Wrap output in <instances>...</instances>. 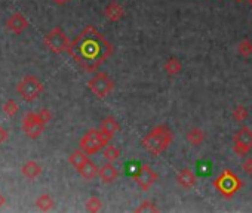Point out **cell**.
<instances>
[{
	"label": "cell",
	"mask_w": 252,
	"mask_h": 213,
	"mask_svg": "<svg viewBox=\"0 0 252 213\" xmlns=\"http://www.w3.org/2000/svg\"><path fill=\"white\" fill-rule=\"evenodd\" d=\"M252 149V130L248 126H242L233 136V151L239 157H245Z\"/></svg>",
	"instance_id": "ba28073f"
},
{
	"label": "cell",
	"mask_w": 252,
	"mask_h": 213,
	"mask_svg": "<svg viewBox=\"0 0 252 213\" xmlns=\"http://www.w3.org/2000/svg\"><path fill=\"white\" fill-rule=\"evenodd\" d=\"M88 87L96 98L104 99L115 90V82L106 73H96L88 82Z\"/></svg>",
	"instance_id": "52a82bcc"
},
{
	"label": "cell",
	"mask_w": 252,
	"mask_h": 213,
	"mask_svg": "<svg viewBox=\"0 0 252 213\" xmlns=\"http://www.w3.org/2000/svg\"><path fill=\"white\" fill-rule=\"evenodd\" d=\"M70 39L61 27H55L45 36V46L54 53L67 52L70 47Z\"/></svg>",
	"instance_id": "8992f818"
},
{
	"label": "cell",
	"mask_w": 252,
	"mask_h": 213,
	"mask_svg": "<svg viewBox=\"0 0 252 213\" xmlns=\"http://www.w3.org/2000/svg\"><path fill=\"white\" fill-rule=\"evenodd\" d=\"M89 160V154H86L82 148L80 149H76V151H73L71 154H70V157H69V162H70V165L77 170L85 162H88Z\"/></svg>",
	"instance_id": "d6986e66"
},
{
	"label": "cell",
	"mask_w": 252,
	"mask_h": 213,
	"mask_svg": "<svg viewBox=\"0 0 252 213\" xmlns=\"http://www.w3.org/2000/svg\"><path fill=\"white\" fill-rule=\"evenodd\" d=\"M249 2H251V3H252V0H249Z\"/></svg>",
	"instance_id": "836d02e7"
},
{
	"label": "cell",
	"mask_w": 252,
	"mask_h": 213,
	"mask_svg": "<svg viewBox=\"0 0 252 213\" xmlns=\"http://www.w3.org/2000/svg\"><path fill=\"white\" fill-rule=\"evenodd\" d=\"M174 133L166 125H159L151 129L142 139V147L151 155H160L172 144Z\"/></svg>",
	"instance_id": "7a4b0ae2"
},
{
	"label": "cell",
	"mask_w": 252,
	"mask_h": 213,
	"mask_svg": "<svg viewBox=\"0 0 252 213\" xmlns=\"http://www.w3.org/2000/svg\"><path fill=\"white\" fill-rule=\"evenodd\" d=\"M5 203H6V198L3 197V194L0 192V209H2L3 206H5Z\"/></svg>",
	"instance_id": "1f68e13d"
},
{
	"label": "cell",
	"mask_w": 252,
	"mask_h": 213,
	"mask_svg": "<svg viewBox=\"0 0 252 213\" xmlns=\"http://www.w3.org/2000/svg\"><path fill=\"white\" fill-rule=\"evenodd\" d=\"M248 116H249V111H248V108L245 105H236L233 108V111H231V119L234 122H237V123L245 122L248 119Z\"/></svg>",
	"instance_id": "603a6c76"
},
{
	"label": "cell",
	"mask_w": 252,
	"mask_h": 213,
	"mask_svg": "<svg viewBox=\"0 0 252 213\" xmlns=\"http://www.w3.org/2000/svg\"><path fill=\"white\" fill-rule=\"evenodd\" d=\"M52 2L55 5H58V6H64V5H67L70 2V0H52Z\"/></svg>",
	"instance_id": "4dcf8cb0"
},
{
	"label": "cell",
	"mask_w": 252,
	"mask_h": 213,
	"mask_svg": "<svg viewBox=\"0 0 252 213\" xmlns=\"http://www.w3.org/2000/svg\"><path fill=\"white\" fill-rule=\"evenodd\" d=\"M98 170H99V168H96V165L92 162V160L89 158L88 162H85L79 169H77V172H79V175L83 178V179H86V181H91V179H93L96 175H98Z\"/></svg>",
	"instance_id": "e0dca14e"
},
{
	"label": "cell",
	"mask_w": 252,
	"mask_h": 213,
	"mask_svg": "<svg viewBox=\"0 0 252 213\" xmlns=\"http://www.w3.org/2000/svg\"><path fill=\"white\" fill-rule=\"evenodd\" d=\"M185 139H187V142L191 144L193 147H199V145L204 144V141H205V132L202 130L200 128H191V129L187 132Z\"/></svg>",
	"instance_id": "ac0fdd59"
},
{
	"label": "cell",
	"mask_w": 252,
	"mask_h": 213,
	"mask_svg": "<svg viewBox=\"0 0 252 213\" xmlns=\"http://www.w3.org/2000/svg\"><path fill=\"white\" fill-rule=\"evenodd\" d=\"M21 173H23L24 178H27L30 181H34L36 178H39L42 175V166L37 162H34V160H30V162L23 165Z\"/></svg>",
	"instance_id": "2e32d148"
},
{
	"label": "cell",
	"mask_w": 252,
	"mask_h": 213,
	"mask_svg": "<svg viewBox=\"0 0 252 213\" xmlns=\"http://www.w3.org/2000/svg\"><path fill=\"white\" fill-rule=\"evenodd\" d=\"M177 184L184 190H190L197 184V178L190 169L185 168V169H183V170H180L177 173Z\"/></svg>",
	"instance_id": "5bb4252c"
},
{
	"label": "cell",
	"mask_w": 252,
	"mask_h": 213,
	"mask_svg": "<svg viewBox=\"0 0 252 213\" xmlns=\"http://www.w3.org/2000/svg\"><path fill=\"white\" fill-rule=\"evenodd\" d=\"M103 209V201H101L99 197L93 195V197H89L88 201H86V210L88 212H92V213H96Z\"/></svg>",
	"instance_id": "d4e9b609"
},
{
	"label": "cell",
	"mask_w": 252,
	"mask_h": 213,
	"mask_svg": "<svg viewBox=\"0 0 252 213\" xmlns=\"http://www.w3.org/2000/svg\"><path fill=\"white\" fill-rule=\"evenodd\" d=\"M99 130L103 132V133H106L109 138H113L120 130V125H119V122L113 116H109V117L103 119V122H101Z\"/></svg>",
	"instance_id": "9a60e30c"
},
{
	"label": "cell",
	"mask_w": 252,
	"mask_h": 213,
	"mask_svg": "<svg viewBox=\"0 0 252 213\" xmlns=\"http://www.w3.org/2000/svg\"><path fill=\"white\" fill-rule=\"evenodd\" d=\"M112 138L103 133L99 129H89L80 139L79 147L89 155L103 151L107 144H110Z\"/></svg>",
	"instance_id": "3957f363"
},
{
	"label": "cell",
	"mask_w": 252,
	"mask_h": 213,
	"mask_svg": "<svg viewBox=\"0 0 252 213\" xmlns=\"http://www.w3.org/2000/svg\"><path fill=\"white\" fill-rule=\"evenodd\" d=\"M214 187L218 190V192L226 197V198H231L234 194H237L242 188V181L237 178V175L230 170V169H226L223 170L217 179L214 181Z\"/></svg>",
	"instance_id": "277c9868"
},
{
	"label": "cell",
	"mask_w": 252,
	"mask_h": 213,
	"mask_svg": "<svg viewBox=\"0 0 252 213\" xmlns=\"http://www.w3.org/2000/svg\"><path fill=\"white\" fill-rule=\"evenodd\" d=\"M18 110H20V105H18L14 99H8V101L3 104V113H5L8 117L17 116Z\"/></svg>",
	"instance_id": "484cf974"
},
{
	"label": "cell",
	"mask_w": 252,
	"mask_h": 213,
	"mask_svg": "<svg viewBox=\"0 0 252 213\" xmlns=\"http://www.w3.org/2000/svg\"><path fill=\"white\" fill-rule=\"evenodd\" d=\"M21 126H23L24 133L30 139H37L43 133L46 123L42 120L39 113H27L21 120Z\"/></svg>",
	"instance_id": "9c48e42d"
},
{
	"label": "cell",
	"mask_w": 252,
	"mask_h": 213,
	"mask_svg": "<svg viewBox=\"0 0 252 213\" xmlns=\"http://www.w3.org/2000/svg\"><path fill=\"white\" fill-rule=\"evenodd\" d=\"M55 206V200L50 197L49 194H42L36 198V207L42 212H49L52 210Z\"/></svg>",
	"instance_id": "ffe728a7"
},
{
	"label": "cell",
	"mask_w": 252,
	"mask_h": 213,
	"mask_svg": "<svg viewBox=\"0 0 252 213\" xmlns=\"http://www.w3.org/2000/svg\"><path fill=\"white\" fill-rule=\"evenodd\" d=\"M242 169L246 175H252V157H246L242 163Z\"/></svg>",
	"instance_id": "83f0119b"
},
{
	"label": "cell",
	"mask_w": 252,
	"mask_h": 213,
	"mask_svg": "<svg viewBox=\"0 0 252 213\" xmlns=\"http://www.w3.org/2000/svg\"><path fill=\"white\" fill-rule=\"evenodd\" d=\"M39 116L42 117V120H43L46 125H47L50 120H52V113H50L47 108H43V110H40V111H39Z\"/></svg>",
	"instance_id": "f1b7e54d"
},
{
	"label": "cell",
	"mask_w": 252,
	"mask_h": 213,
	"mask_svg": "<svg viewBox=\"0 0 252 213\" xmlns=\"http://www.w3.org/2000/svg\"><path fill=\"white\" fill-rule=\"evenodd\" d=\"M45 89V85L36 77V76H25L18 85H17V92L18 95L27 101V102H31V101H36L42 92Z\"/></svg>",
	"instance_id": "5b68a950"
},
{
	"label": "cell",
	"mask_w": 252,
	"mask_h": 213,
	"mask_svg": "<svg viewBox=\"0 0 252 213\" xmlns=\"http://www.w3.org/2000/svg\"><path fill=\"white\" fill-rule=\"evenodd\" d=\"M135 212H138V213H141V212H159V207L153 201H151V200H144L135 209Z\"/></svg>",
	"instance_id": "4316f807"
},
{
	"label": "cell",
	"mask_w": 252,
	"mask_h": 213,
	"mask_svg": "<svg viewBox=\"0 0 252 213\" xmlns=\"http://www.w3.org/2000/svg\"><path fill=\"white\" fill-rule=\"evenodd\" d=\"M103 157L107 160V162H116V160L120 157V149L116 147V145H113V144H107L106 147H104V149H103Z\"/></svg>",
	"instance_id": "7402d4cb"
},
{
	"label": "cell",
	"mask_w": 252,
	"mask_h": 213,
	"mask_svg": "<svg viewBox=\"0 0 252 213\" xmlns=\"http://www.w3.org/2000/svg\"><path fill=\"white\" fill-rule=\"evenodd\" d=\"M236 2H239V3H240V2H245V0H236Z\"/></svg>",
	"instance_id": "d6a6232c"
},
{
	"label": "cell",
	"mask_w": 252,
	"mask_h": 213,
	"mask_svg": "<svg viewBox=\"0 0 252 213\" xmlns=\"http://www.w3.org/2000/svg\"><path fill=\"white\" fill-rule=\"evenodd\" d=\"M27 27H28V21H27V18H25L23 14H20V12L12 14V15L8 18V21H6V28H8L11 33H14V34H21Z\"/></svg>",
	"instance_id": "8fae6325"
},
{
	"label": "cell",
	"mask_w": 252,
	"mask_h": 213,
	"mask_svg": "<svg viewBox=\"0 0 252 213\" xmlns=\"http://www.w3.org/2000/svg\"><path fill=\"white\" fill-rule=\"evenodd\" d=\"M165 73L168 74V76H177V74H180L181 73V70H183V64H181V61L178 60V58H169L166 63H165Z\"/></svg>",
	"instance_id": "44dd1931"
},
{
	"label": "cell",
	"mask_w": 252,
	"mask_h": 213,
	"mask_svg": "<svg viewBox=\"0 0 252 213\" xmlns=\"http://www.w3.org/2000/svg\"><path fill=\"white\" fill-rule=\"evenodd\" d=\"M98 176H99L101 182H104V184H113L119 178V170L116 169V166L112 162H107L106 165H103V166L99 168Z\"/></svg>",
	"instance_id": "7c38bea8"
},
{
	"label": "cell",
	"mask_w": 252,
	"mask_h": 213,
	"mask_svg": "<svg viewBox=\"0 0 252 213\" xmlns=\"http://www.w3.org/2000/svg\"><path fill=\"white\" fill-rule=\"evenodd\" d=\"M115 46L93 25H88L70 43L69 53L86 71H96L113 53Z\"/></svg>",
	"instance_id": "6da1fadb"
},
{
	"label": "cell",
	"mask_w": 252,
	"mask_h": 213,
	"mask_svg": "<svg viewBox=\"0 0 252 213\" xmlns=\"http://www.w3.org/2000/svg\"><path fill=\"white\" fill-rule=\"evenodd\" d=\"M8 138H9V135H8V132H6V129L0 126V145H2L5 141H8Z\"/></svg>",
	"instance_id": "f546056e"
},
{
	"label": "cell",
	"mask_w": 252,
	"mask_h": 213,
	"mask_svg": "<svg viewBox=\"0 0 252 213\" xmlns=\"http://www.w3.org/2000/svg\"><path fill=\"white\" fill-rule=\"evenodd\" d=\"M159 179V173L151 169L150 165H142L134 173V181L142 191H148L156 181Z\"/></svg>",
	"instance_id": "30bf717a"
},
{
	"label": "cell",
	"mask_w": 252,
	"mask_h": 213,
	"mask_svg": "<svg viewBox=\"0 0 252 213\" xmlns=\"http://www.w3.org/2000/svg\"><path fill=\"white\" fill-rule=\"evenodd\" d=\"M237 50H239V55L243 57V58H249L252 55V42L249 39H242L239 46H237Z\"/></svg>",
	"instance_id": "cb8c5ba5"
},
{
	"label": "cell",
	"mask_w": 252,
	"mask_h": 213,
	"mask_svg": "<svg viewBox=\"0 0 252 213\" xmlns=\"http://www.w3.org/2000/svg\"><path fill=\"white\" fill-rule=\"evenodd\" d=\"M104 15H106V18H107L109 21L117 22V21H120V20L123 18L125 9H123V6H122L119 2L113 0V2H110V3L104 8Z\"/></svg>",
	"instance_id": "4fadbf2b"
}]
</instances>
